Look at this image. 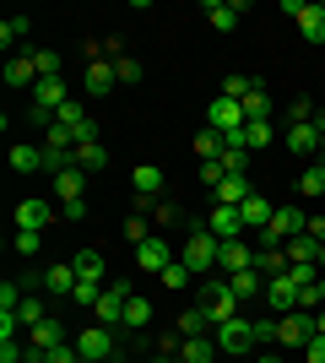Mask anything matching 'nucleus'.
I'll use <instances>...</instances> for the list:
<instances>
[{
    "mask_svg": "<svg viewBox=\"0 0 325 363\" xmlns=\"http://www.w3.org/2000/svg\"><path fill=\"white\" fill-rule=\"evenodd\" d=\"M255 266V244L249 239H217V272L233 277V272H249Z\"/></svg>",
    "mask_w": 325,
    "mask_h": 363,
    "instance_id": "obj_7",
    "label": "nucleus"
},
{
    "mask_svg": "<svg viewBox=\"0 0 325 363\" xmlns=\"http://www.w3.org/2000/svg\"><path fill=\"white\" fill-rule=\"evenodd\" d=\"M60 217H65V223H81V217H87V201H65Z\"/></svg>",
    "mask_w": 325,
    "mask_h": 363,
    "instance_id": "obj_55",
    "label": "nucleus"
},
{
    "mask_svg": "<svg viewBox=\"0 0 325 363\" xmlns=\"http://www.w3.org/2000/svg\"><path fill=\"white\" fill-rule=\"evenodd\" d=\"M76 168H81V174H103V168H108V147H98V141L76 147Z\"/></svg>",
    "mask_w": 325,
    "mask_h": 363,
    "instance_id": "obj_30",
    "label": "nucleus"
},
{
    "mask_svg": "<svg viewBox=\"0 0 325 363\" xmlns=\"http://www.w3.org/2000/svg\"><path fill=\"white\" fill-rule=\"evenodd\" d=\"M255 272L261 277H287V255H282V250H255Z\"/></svg>",
    "mask_w": 325,
    "mask_h": 363,
    "instance_id": "obj_34",
    "label": "nucleus"
},
{
    "mask_svg": "<svg viewBox=\"0 0 325 363\" xmlns=\"http://www.w3.org/2000/svg\"><path fill=\"white\" fill-rule=\"evenodd\" d=\"M304 233H309L314 244H325V217H309V223H304Z\"/></svg>",
    "mask_w": 325,
    "mask_h": 363,
    "instance_id": "obj_56",
    "label": "nucleus"
},
{
    "mask_svg": "<svg viewBox=\"0 0 325 363\" xmlns=\"http://www.w3.org/2000/svg\"><path fill=\"white\" fill-rule=\"evenodd\" d=\"M38 320H49V303L38 298V293H28V298H22V309H16V325H28V331H33Z\"/></svg>",
    "mask_w": 325,
    "mask_h": 363,
    "instance_id": "obj_32",
    "label": "nucleus"
},
{
    "mask_svg": "<svg viewBox=\"0 0 325 363\" xmlns=\"http://www.w3.org/2000/svg\"><path fill=\"white\" fill-rule=\"evenodd\" d=\"M28 28H33L28 16H6V22H0V44L11 49V44H16V38H28Z\"/></svg>",
    "mask_w": 325,
    "mask_h": 363,
    "instance_id": "obj_40",
    "label": "nucleus"
},
{
    "mask_svg": "<svg viewBox=\"0 0 325 363\" xmlns=\"http://www.w3.org/2000/svg\"><path fill=\"white\" fill-rule=\"evenodd\" d=\"M130 184H136L141 206H152V201L163 196V168H157V163H141V168H136V179H130Z\"/></svg>",
    "mask_w": 325,
    "mask_h": 363,
    "instance_id": "obj_18",
    "label": "nucleus"
},
{
    "mask_svg": "<svg viewBox=\"0 0 325 363\" xmlns=\"http://www.w3.org/2000/svg\"><path fill=\"white\" fill-rule=\"evenodd\" d=\"M298 33H304V44H325V6H304L298 11Z\"/></svg>",
    "mask_w": 325,
    "mask_h": 363,
    "instance_id": "obj_24",
    "label": "nucleus"
},
{
    "mask_svg": "<svg viewBox=\"0 0 325 363\" xmlns=\"http://www.w3.org/2000/svg\"><path fill=\"white\" fill-rule=\"evenodd\" d=\"M304 363H325V336H320V331L309 336V347H304Z\"/></svg>",
    "mask_w": 325,
    "mask_h": 363,
    "instance_id": "obj_51",
    "label": "nucleus"
},
{
    "mask_svg": "<svg viewBox=\"0 0 325 363\" xmlns=\"http://www.w3.org/2000/svg\"><path fill=\"white\" fill-rule=\"evenodd\" d=\"M173 331H179V336H212V331H217V320L206 315V303H190L185 315L173 320Z\"/></svg>",
    "mask_w": 325,
    "mask_h": 363,
    "instance_id": "obj_14",
    "label": "nucleus"
},
{
    "mask_svg": "<svg viewBox=\"0 0 325 363\" xmlns=\"http://www.w3.org/2000/svg\"><path fill=\"white\" fill-rule=\"evenodd\" d=\"M0 363H28V347H22V342H0Z\"/></svg>",
    "mask_w": 325,
    "mask_h": 363,
    "instance_id": "obj_49",
    "label": "nucleus"
},
{
    "mask_svg": "<svg viewBox=\"0 0 325 363\" xmlns=\"http://www.w3.org/2000/svg\"><path fill=\"white\" fill-rule=\"evenodd\" d=\"M49 223H55V206H49V201L28 196L22 206H16V228H28V233H44Z\"/></svg>",
    "mask_w": 325,
    "mask_h": 363,
    "instance_id": "obj_12",
    "label": "nucleus"
},
{
    "mask_svg": "<svg viewBox=\"0 0 325 363\" xmlns=\"http://www.w3.org/2000/svg\"><path fill=\"white\" fill-rule=\"evenodd\" d=\"M244 141H249V152H255V147H271V120H255V125H244Z\"/></svg>",
    "mask_w": 325,
    "mask_h": 363,
    "instance_id": "obj_42",
    "label": "nucleus"
},
{
    "mask_svg": "<svg viewBox=\"0 0 325 363\" xmlns=\"http://www.w3.org/2000/svg\"><path fill=\"white\" fill-rule=\"evenodd\" d=\"M60 342H65L60 320H38V325H33V352H49V347H60Z\"/></svg>",
    "mask_w": 325,
    "mask_h": 363,
    "instance_id": "obj_27",
    "label": "nucleus"
},
{
    "mask_svg": "<svg viewBox=\"0 0 325 363\" xmlns=\"http://www.w3.org/2000/svg\"><path fill=\"white\" fill-rule=\"evenodd\" d=\"M255 120H271V98H266L261 82H255V92L244 98V125H255Z\"/></svg>",
    "mask_w": 325,
    "mask_h": 363,
    "instance_id": "obj_31",
    "label": "nucleus"
},
{
    "mask_svg": "<svg viewBox=\"0 0 325 363\" xmlns=\"http://www.w3.org/2000/svg\"><path fill=\"white\" fill-rule=\"evenodd\" d=\"M287 152H298V157H309V152H320V130H314V120L309 125H287Z\"/></svg>",
    "mask_w": 325,
    "mask_h": 363,
    "instance_id": "obj_21",
    "label": "nucleus"
},
{
    "mask_svg": "<svg viewBox=\"0 0 325 363\" xmlns=\"http://www.w3.org/2000/svg\"><path fill=\"white\" fill-rule=\"evenodd\" d=\"M201 303H206V315H212L217 325H222V320H239V309H244V303H239V293L228 288V277H206Z\"/></svg>",
    "mask_w": 325,
    "mask_h": 363,
    "instance_id": "obj_3",
    "label": "nucleus"
},
{
    "mask_svg": "<svg viewBox=\"0 0 325 363\" xmlns=\"http://www.w3.org/2000/svg\"><path fill=\"white\" fill-rule=\"evenodd\" d=\"M201 179L212 184V190H217V184H222V179H228V174H222V157H212V163H201Z\"/></svg>",
    "mask_w": 325,
    "mask_h": 363,
    "instance_id": "obj_50",
    "label": "nucleus"
},
{
    "mask_svg": "<svg viewBox=\"0 0 325 363\" xmlns=\"http://www.w3.org/2000/svg\"><path fill=\"white\" fill-rule=\"evenodd\" d=\"M320 163H325V136H320Z\"/></svg>",
    "mask_w": 325,
    "mask_h": 363,
    "instance_id": "obj_64",
    "label": "nucleus"
},
{
    "mask_svg": "<svg viewBox=\"0 0 325 363\" xmlns=\"http://www.w3.org/2000/svg\"><path fill=\"white\" fill-rule=\"evenodd\" d=\"M282 255H287V266H314V260H320V244H314L309 233H298V239L282 244Z\"/></svg>",
    "mask_w": 325,
    "mask_h": 363,
    "instance_id": "obj_23",
    "label": "nucleus"
},
{
    "mask_svg": "<svg viewBox=\"0 0 325 363\" xmlns=\"http://www.w3.org/2000/svg\"><path fill=\"white\" fill-rule=\"evenodd\" d=\"M314 336V309H293L277 320V347H309Z\"/></svg>",
    "mask_w": 325,
    "mask_h": 363,
    "instance_id": "obj_6",
    "label": "nucleus"
},
{
    "mask_svg": "<svg viewBox=\"0 0 325 363\" xmlns=\"http://www.w3.org/2000/svg\"><path fill=\"white\" fill-rule=\"evenodd\" d=\"M314 130H320V136H325V108H314Z\"/></svg>",
    "mask_w": 325,
    "mask_h": 363,
    "instance_id": "obj_57",
    "label": "nucleus"
},
{
    "mask_svg": "<svg viewBox=\"0 0 325 363\" xmlns=\"http://www.w3.org/2000/svg\"><path fill=\"white\" fill-rule=\"evenodd\" d=\"M314 331H320V336H325V309H314Z\"/></svg>",
    "mask_w": 325,
    "mask_h": 363,
    "instance_id": "obj_58",
    "label": "nucleus"
},
{
    "mask_svg": "<svg viewBox=\"0 0 325 363\" xmlns=\"http://www.w3.org/2000/svg\"><path fill=\"white\" fill-rule=\"evenodd\" d=\"M147 320H152V303L136 293V298L125 303V331H147Z\"/></svg>",
    "mask_w": 325,
    "mask_h": 363,
    "instance_id": "obj_36",
    "label": "nucleus"
},
{
    "mask_svg": "<svg viewBox=\"0 0 325 363\" xmlns=\"http://www.w3.org/2000/svg\"><path fill=\"white\" fill-rule=\"evenodd\" d=\"M76 266H71V260H65V266H49L44 272V293H55V298H71V293H76Z\"/></svg>",
    "mask_w": 325,
    "mask_h": 363,
    "instance_id": "obj_17",
    "label": "nucleus"
},
{
    "mask_svg": "<svg viewBox=\"0 0 325 363\" xmlns=\"http://www.w3.org/2000/svg\"><path fill=\"white\" fill-rule=\"evenodd\" d=\"M173 260H179V255H173V244L163 239V233H152V239L136 244V272H141V277H163Z\"/></svg>",
    "mask_w": 325,
    "mask_h": 363,
    "instance_id": "obj_4",
    "label": "nucleus"
},
{
    "mask_svg": "<svg viewBox=\"0 0 325 363\" xmlns=\"http://www.w3.org/2000/svg\"><path fill=\"white\" fill-rule=\"evenodd\" d=\"M28 363H44V352H28Z\"/></svg>",
    "mask_w": 325,
    "mask_h": 363,
    "instance_id": "obj_61",
    "label": "nucleus"
},
{
    "mask_svg": "<svg viewBox=\"0 0 325 363\" xmlns=\"http://www.w3.org/2000/svg\"><path fill=\"white\" fill-rule=\"evenodd\" d=\"M212 342H217V352H222V358H244V352H255V320H222V325H217L212 331Z\"/></svg>",
    "mask_w": 325,
    "mask_h": 363,
    "instance_id": "obj_2",
    "label": "nucleus"
},
{
    "mask_svg": "<svg viewBox=\"0 0 325 363\" xmlns=\"http://www.w3.org/2000/svg\"><path fill=\"white\" fill-rule=\"evenodd\" d=\"M206 130H217V136H233V130H244V104H233V98H217V104L206 108Z\"/></svg>",
    "mask_w": 325,
    "mask_h": 363,
    "instance_id": "obj_8",
    "label": "nucleus"
},
{
    "mask_svg": "<svg viewBox=\"0 0 325 363\" xmlns=\"http://www.w3.org/2000/svg\"><path fill=\"white\" fill-rule=\"evenodd\" d=\"M44 363H81V352H76V342H60V347L44 352Z\"/></svg>",
    "mask_w": 325,
    "mask_h": 363,
    "instance_id": "obj_46",
    "label": "nucleus"
},
{
    "mask_svg": "<svg viewBox=\"0 0 325 363\" xmlns=\"http://www.w3.org/2000/svg\"><path fill=\"white\" fill-rule=\"evenodd\" d=\"M271 212H277V206H271V201H266L261 190H255V196H249L244 206H239V217H244V233H266V223H271Z\"/></svg>",
    "mask_w": 325,
    "mask_h": 363,
    "instance_id": "obj_15",
    "label": "nucleus"
},
{
    "mask_svg": "<svg viewBox=\"0 0 325 363\" xmlns=\"http://www.w3.org/2000/svg\"><path fill=\"white\" fill-rule=\"evenodd\" d=\"M11 168L16 174H38L44 168V147H11Z\"/></svg>",
    "mask_w": 325,
    "mask_h": 363,
    "instance_id": "obj_33",
    "label": "nucleus"
},
{
    "mask_svg": "<svg viewBox=\"0 0 325 363\" xmlns=\"http://www.w3.org/2000/svg\"><path fill=\"white\" fill-rule=\"evenodd\" d=\"M152 363H179V358H169V352H157V358H152Z\"/></svg>",
    "mask_w": 325,
    "mask_h": 363,
    "instance_id": "obj_60",
    "label": "nucleus"
},
{
    "mask_svg": "<svg viewBox=\"0 0 325 363\" xmlns=\"http://www.w3.org/2000/svg\"><path fill=\"white\" fill-rule=\"evenodd\" d=\"M65 104H71V92H65L60 76H44V82L33 87V108H44V114H60Z\"/></svg>",
    "mask_w": 325,
    "mask_h": 363,
    "instance_id": "obj_11",
    "label": "nucleus"
},
{
    "mask_svg": "<svg viewBox=\"0 0 325 363\" xmlns=\"http://www.w3.org/2000/svg\"><path fill=\"white\" fill-rule=\"evenodd\" d=\"M71 266H76V277L108 282V266H103V255H98V250H76V255H71Z\"/></svg>",
    "mask_w": 325,
    "mask_h": 363,
    "instance_id": "obj_26",
    "label": "nucleus"
},
{
    "mask_svg": "<svg viewBox=\"0 0 325 363\" xmlns=\"http://www.w3.org/2000/svg\"><path fill=\"white\" fill-rule=\"evenodd\" d=\"M298 196H325V163H309L298 174Z\"/></svg>",
    "mask_w": 325,
    "mask_h": 363,
    "instance_id": "obj_37",
    "label": "nucleus"
},
{
    "mask_svg": "<svg viewBox=\"0 0 325 363\" xmlns=\"http://www.w3.org/2000/svg\"><path fill=\"white\" fill-rule=\"evenodd\" d=\"M28 60H33V71H38V82H44V76H60V55H55V49H28Z\"/></svg>",
    "mask_w": 325,
    "mask_h": 363,
    "instance_id": "obj_39",
    "label": "nucleus"
},
{
    "mask_svg": "<svg viewBox=\"0 0 325 363\" xmlns=\"http://www.w3.org/2000/svg\"><path fill=\"white\" fill-rule=\"evenodd\" d=\"M314 266H320V272H325V244H320V260H314Z\"/></svg>",
    "mask_w": 325,
    "mask_h": 363,
    "instance_id": "obj_62",
    "label": "nucleus"
},
{
    "mask_svg": "<svg viewBox=\"0 0 325 363\" xmlns=\"http://www.w3.org/2000/svg\"><path fill=\"white\" fill-rule=\"evenodd\" d=\"M298 309H325L320 303V282H314V288H298Z\"/></svg>",
    "mask_w": 325,
    "mask_h": 363,
    "instance_id": "obj_53",
    "label": "nucleus"
},
{
    "mask_svg": "<svg viewBox=\"0 0 325 363\" xmlns=\"http://www.w3.org/2000/svg\"><path fill=\"white\" fill-rule=\"evenodd\" d=\"M206 228H212L217 239H244V217H239V206H212Z\"/></svg>",
    "mask_w": 325,
    "mask_h": 363,
    "instance_id": "obj_13",
    "label": "nucleus"
},
{
    "mask_svg": "<svg viewBox=\"0 0 325 363\" xmlns=\"http://www.w3.org/2000/svg\"><path fill=\"white\" fill-rule=\"evenodd\" d=\"M228 288L239 293V303H249V298H266V277L249 266V272H233V277H228Z\"/></svg>",
    "mask_w": 325,
    "mask_h": 363,
    "instance_id": "obj_22",
    "label": "nucleus"
},
{
    "mask_svg": "<svg viewBox=\"0 0 325 363\" xmlns=\"http://www.w3.org/2000/svg\"><path fill=\"white\" fill-rule=\"evenodd\" d=\"M239 16H244V6H222V0L206 6V22H212L217 33H233V28H239Z\"/></svg>",
    "mask_w": 325,
    "mask_h": 363,
    "instance_id": "obj_28",
    "label": "nucleus"
},
{
    "mask_svg": "<svg viewBox=\"0 0 325 363\" xmlns=\"http://www.w3.org/2000/svg\"><path fill=\"white\" fill-rule=\"evenodd\" d=\"M114 82H120V76H114V60H98L93 55V65H87V98H108Z\"/></svg>",
    "mask_w": 325,
    "mask_h": 363,
    "instance_id": "obj_19",
    "label": "nucleus"
},
{
    "mask_svg": "<svg viewBox=\"0 0 325 363\" xmlns=\"http://www.w3.org/2000/svg\"><path fill=\"white\" fill-rule=\"evenodd\" d=\"M249 168V152L244 147H222V174H244Z\"/></svg>",
    "mask_w": 325,
    "mask_h": 363,
    "instance_id": "obj_43",
    "label": "nucleus"
},
{
    "mask_svg": "<svg viewBox=\"0 0 325 363\" xmlns=\"http://www.w3.org/2000/svg\"><path fill=\"white\" fill-rule=\"evenodd\" d=\"M320 303H325V272H320Z\"/></svg>",
    "mask_w": 325,
    "mask_h": 363,
    "instance_id": "obj_63",
    "label": "nucleus"
},
{
    "mask_svg": "<svg viewBox=\"0 0 325 363\" xmlns=\"http://www.w3.org/2000/svg\"><path fill=\"white\" fill-rule=\"evenodd\" d=\"M114 76H120V82H141V60L120 55V60H114Z\"/></svg>",
    "mask_w": 325,
    "mask_h": 363,
    "instance_id": "obj_47",
    "label": "nucleus"
},
{
    "mask_svg": "<svg viewBox=\"0 0 325 363\" xmlns=\"http://www.w3.org/2000/svg\"><path fill=\"white\" fill-rule=\"evenodd\" d=\"M212 196H217V206H244V201L255 196V190H249V179H244V174H228V179L217 184Z\"/></svg>",
    "mask_w": 325,
    "mask_h": 363,
    "instance_id": "obj_20",
    "label": "nucleus"
},
{
    "mask_svg": "<svg viewBox=\"0 0 325 363\" xmlns=\"http://www.w3.org/2000/svg\"><path fill=\"white\" fill-rule=\"evenodd\" d=\"M261 342H277V320H255V347Z\"/></svg>",
    "mask_w": 325,
    "mask_h": 363,
    "instance_id": "obj_54",
    "label": "nucleus"
},
{
    "mask_svg": "<svg viewBox=\"0 0 325 363\" xmlns=\"http://www.w3.org/2000/svg\"><path fill=\"white\" fill-rule=\"evenodd\" d=\"M6 87H38V71H33L28 55H11V60H6Z\"/></svg>",
    "mask_w": 325,
    "mask_h": 363,
    "instance_id": "obj_25",
    "label": "nucleus"
},
{
    "mask_svg": "<svg viewBox=\"0 0 325 363\" xmlns=\"http://www.w3.org/2000/svg\"><path fill=\"white\" fill-rule=\"evenodd\" d=\"M76 352L81 358H93V363H114V336H108V325H87V331L76 336Z\"/></svg>",
    "mask_w": 325,
    "mask_h": 363,
    "instance_id": "obj_9",
    "label": "nucleus"
},
{
    "mask_svg": "<svg viewBox=\"0 0 325 363\" xmlns=\"http://www.w3.org/2000/svg\"><path fill=\"white\" fill-rule=\"evenodd\" d=\"M38 244H44V233H28V228H16V233H11L16 255H38Z\"/></svg>",
    "mask_w": 325,
    "mask_h": 363,
    "instance_id": "obj_41",
    "label": "nucleus"
},
{
    "mask_svg": "<svg viewBox=\"0 0 325 363\" xmlns=\"http://www.w3.org/2000/svg\"><path fill=\"white\" fill-rule=\"evenodd\" d=\"M190 147H195V157H201V163H212V157H222V136H217V130H206V125H201V136L190 141Z\"/></svg>",
    "mask_w": 325,
    "mask_h": 363,
    "instance_id": "obj_38",
    "label": "nucleus"
},
{
    "mask_svg": "<svg viewBox=\"0 0 325 363\" xmlns=\"http://www.w3.org/2000/svg\"><path fill=\"white\" fill-rule=\"evenodd\" d=\"M81 190H87V174H81V168L55 174V196H60V201H81Z\"/></svg>",
    "mask_w": 325,
    "mask_h": 363,
    "instance_id": "obj_29",
    "label": "nucleus"
},
{
    "mask_svg": "<svg viewBox=\"0 0 325 363\" xmlns=\"http://www.w3.org/2000/svg\"><path fill=\"white\" fill-rule=\"evenodd\" d=\"M179 260H185L195 277H212V272H217V233H212L206 223H195V228L185 233V255H179Z\"/></svg>",
    "mask_w": 325,
    "mask_h": 363,
    "instance_id": "obj_1",
    "label": "nucleus"
},
{
    "mask_svg": "<svg viewBox=\"0 0 325 363\" xmlns=\"http://www.w3.org/2000/svg\"><path fill=\"white\" fill-rule=\"evenodd\" d=\"M179 342H185V347H179V363H222L212 336H179Z\"/></svg>",
    "mask_w": 325,
    "mask_h": 363,
    "instance_id": "obj_16",
    "label": "nucleus"
},
{
    "mask_svg": "<svg viewBox=\"0 0 325 363\" xmlns=\"http://www.w3.org/2000/svg\"><path fill=\"white\" fill-rule=\"evenodd\" d=\"M314 120V98H293L287 104V125H309Z\"/></svg>",
    "mask_w": 325,
    "mask_h": 363,
    "instance_id": "obj_44",
    "label": "nucleus"
},
{
    "mask_svg": "<svg viewBox=\"0 0 325 363\" xmlns=\"http://www.w3.org/2000/svg\"><path fill=\"white\" fill-rule=\"evenodd\" d=\"M266 303H271V315H293L298 309V288H293V277H266Z\"/></svg>",
    "mask_w": 325,
    "mask_h": 363,
    "instance_id": "obj_10",
    "label": "nucleus"
},
{
    "mask_svg": "<svg viewBox=\"0 0 325 363\" xmlns=\"http://www.w3.org/2000/svg\"><path fill=\"white\" fill-rule=\"evenodd\" d=\"M152 217H157V228H173V223H179V206H173V201H157Z\"/></svg>",
    "mask_w": 325,
    "mask_h": 363,
    "instance_id": "obj_48",
    "label": "nucleus"
},
{
    "mask_svg": "<svg viewBox=\"0 0 325 363\" xmlns=\"http://www.w3.org/2000/svg\"><path fill=\"white\" fill-rule=\"evenodd\" d=\"M136 298V288H130V282H125V277H114V282H108L103 288V298H98V325H125V303Z\"/></svg>",
    "mask_w": 325,
    "mask_h": 363,
    "instance_id": "obj_5",
    "label": "nucleus"
},
{
    "mask_svg": "<svg viewBox=\"0 0 325 363\" xmlns=\"http://www.w3.org/2000/svg\"><path fill=\"white\" fill-rule=\"evenodd\" d=\"M125 239H130V244H141V239H152V228L141 223V217H130V223H125Z\"/></svg>",
    "mask_w": 325,
    "mask_h": 363,
    "instance_id": "obj_52",
    "label": "nucleus"
},
{
    "mask_svg": "<svg viewBox=\"0 0 325 363\" xmlns=\"http://www.w3.org/2000/svg\"><path fill=\"white\" fill-rule=\"evenodd\" d=\"M103 288H108V282H93V277H81V282H76V293H71V303H76V309H98Z\"/></svg>",
    "mask_w": 325,
    "mask_h": 363,
    "instance_id": "obj_35",
    "label": "nucleus"
},
{
    "mask_svg": "<svg viewBox=\"0 0 325 363\" xmlns=\"http://www.w3.org/2000/svg\"><path fill=\"white\" fill-rule=\"evenodd\" d=\"M190 277H195V272H190L185 260H173V266H169V272H163V277H157V282H163V288H185Z\"/></svg>",
    "mask_w": 325,
    "mask_h": 363,
    "instance_id": "obj_45",
    "label": "nucleus"
},
{
    "mask_svg": "<svg viewBox=\"0 0 325 363\" xmlns=\"http://www.w3.org/2000/svg\"><path fill=\"white\" fill-rule=\"evenodd\" d=\"M255 363H282V358H277V352H261V358H255Z\"/></svg>",
    "mask_w": 325,
    "mask_h": 363,
    "instance_id": "obj_59",
    "label": "nucleus"
}]
</instances>
